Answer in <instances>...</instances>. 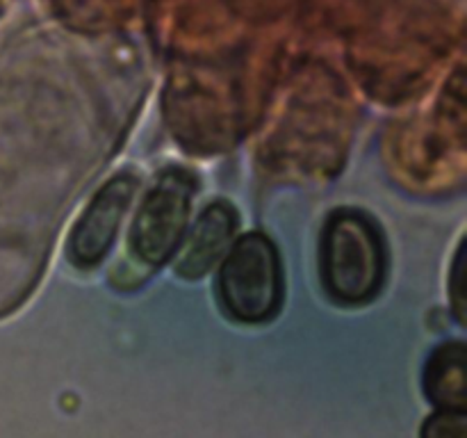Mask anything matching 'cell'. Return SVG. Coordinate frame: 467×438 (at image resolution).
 I'll return each instance as SVG.
<instances>
[{
    "label": "cell",
    "mask_w": 467,
    "mask_h": 438,
    "mask_svg": "<svg viewBox=\"0 0 467 438\" xmlns=\"http://www.w3.org/2000/svg\"><path fill=\"white\" fill-rule=\"evenodd\" d=\"M222 308L242 324H263L281 310L283 269L274 242L246 233L233 242L217 278Z\"/></svg>",
    "instance_id": "obj_2"
},
{
    "label": "cell",
    "mask_w": 467,
    "mask_h": 438,
    "mask_svg": "<svg viewBox=\"0 0 467 438\" xmlns=\"http://www.w3.org/2000/svg\"><path fill=\"white\" fill-rule=\"evenodd\" d=\"M237 228V214L226 201H214L201 213L187 237L185 249L178 254L176 274L182 278H201L214 267L231 246Z\"/></svg>",
    "instance_id": "obj_5"
},
{
    "label": "cell",
    "mask_w": 467,
    "mask_h": 438,
    "mask_svg": "<svg viewBox=\"0 0 467 438\" xmlns=\"http://www.w3.org/2000/svg\"><path fill=\"white\" fill-rule=\"evenodd\" d=\"M137 176L132 172L117 173L109 178L89 205L85 208L82 217L73 226L71 237H68V260L76 267H94L112 246L114 237H117L121 219L126 214L128 205H130L132 196L137 192Z\"/></svg>",
    "instance_id": "obj_4"
},
{
    "label": "cell",
    "mask_w": 467,
    "mask_h": 438,
    "mask_svg": "<svg viewBox=\"0 0 467 438\" xmlns=\"http://www.w3.org/2000/svg\"><path fill=\"white\" fill-rule=\"evenodd\" d=\"M196 181L187 169L171 167L141 201L130 228V249L149 265H164L182 240Z\"/></svg>",
    "instance_id": "obj_3"
},
{
    "label": "cell",
    "mask_w": 467,
    "mask_h": 438,
    "mask_svg": "<svg viewBox=\"0 0 467 438\" xmlns=\"http://www.w3.org/2000/svg\"><path fill=\"white\" fill-rule=\"evenodd\" d=\"M465 258H463V246L459 249L454 260V267H451V306H454V313L459 315L461 322H465Z\"/></svg>",
    "instance_id": "obj_8"
},
{
    "label": "cell",
    "mask_w": 467,
    "mask_h": 438,
    "mask_svg": "<svg viewBox=\"0 0 467 438\" xmlns=\"http://www.w3.org/2000/svg\"><path fill=\"white\" fill-rule=\"evenodd\" d=\"M424 391L441 409L465 411L467 404V351L463 342H447L429 356Z\"/></svg>",
    "instance_id": "obj_6"
},
{
    "label": "cell",
    "mask_w": 467,
    "mask_h": 438,
    "mask_svg": "<svg viewBox=\"0 0 467 438\" xmlns=\"http://www.w3.org/2000/svg\"><path fill=\"white\" fill-rule=\"evenodd\" d=\"M383 278L386 249L377 224L360 210H336L322 233V281L328 295L347 306L368 304Z\"/></svg>",
    "instance_id": "obj_1"
},
{
    "label": "cell",
    "mask_w": 467,
    "mask_h": 438,
    "mask_svg": "<svg viewBox=\"0 0 467 438\" xmlns=\"http://www.w3.org/2000/svg\"><path fill=\"white\" fill-rule=\"evenodd\" d=\"M422 438H467L465 411L442 409L422 427Z\"/></svg>",
    "instance_id": "obj_7"
}]
</instances>
